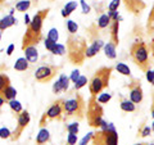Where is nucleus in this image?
<instances>
[{"mask_svg": "<svg viewBox=\"0 0 154 145\" xmlns=\"http://www.w3.org/2000/svg\"><path fill=\"white\" fill-rule=\"evenodd\" d=\"M152 132V127H149V126H145V125H143V126L140 127V130L137 131L139 134V136H141V137H146L149 136Z\"/></svg>", "mask_w": 154, "mask_h": 145, "instance_id": "7c9ffc66", "label": "nucleus"}, {"mask_svg": "<svg viewBox=\"0 0 154 145\" xmlns=\"http://www.w3.org/2000/svg\"><path fill=\"white\" fill-rule=\"evenodd\" d=\"M128 91H130V100L134 104H140L144 98L141 81L137 79H132V81L128 84Z\"/></svg>", "mask_w": 154, "mask_h": 145, "instance_id": "9b49d317", "label": "nucleus"}, {"mask_svg": "<svg viewBox=\"0 0 154 145\" xmlns=\"http://www.w3.org/2000/svg\"><path fill=\"white\" fill-rule=\"evenodd\" d=\"M80 3H81V7H82V13H84V14L90 13V7L85 3V0H80Z\"/></svg>", "mask_w": 154, "mask_h": 145, "instance_id": "37998d69", "label": "nucleus"}, {"mask_svg": "<svg viewBox=\"0 0 154 145\" xmlns=\"http://www.w3.org/2000/svg\"><path fill=\"white\" fill-rule=\"evenodd\" d=\"M145 73H146V80L150 82L152 85H154V71H150V69H149L148 72H145Z\"/></svg>", "mask_w": 154, "mask_h": 145, "instance_id": "79ce46f5", "label": "nucleus"}, {"mask_svg": "<svg viewBox=\"0 0 154 145\" xmlns=\"http://www.w3.org/2000/svg\"><path fill=\"white\" fill-rule=\"evenodd\" d=\"M146 145H154V144H146Z\"/></svg>", "mask_w": 154, "mask_h": 145, "instance_id": "6e6d98bb", "label": "nucleus"}, {"mask_svg": "<svg viewBox=\"0 0 154 145\" xmlns=\"http://www.w3.org/2000/svg\"><path fill=\"white\" fill-rule=\"evenodd\" d=\"M49 139H50L49 130L42 127L40 131H38L37 136H36V145H46V143L49 141Z\"/></svg>", "mask_w": 154, "mask_h": 145, "instance_id": "2eb2a0df", "label": "nucleus"}, {"mask_svg": "<svg viewBox=\"0 0 154 145\" xmlns=\"http://www.w3.org/2000/svg\"><path fill=\"white\" fill-rule=\"evenodd\" d=\"M8 86H11V79H9V76L0 73V95H2V93Z\"/></svg>", "mask_w": 154, "mask_h": 145, "instance_id": "393cba45", "label": "nucleus"}, {"mask_svg": "<svg viewBox=\"0 0 154 145\" xmlns=\"http://www.w3.org/2000/svg\"><path fill=\"white\" fill-rule=\"evenodd\" d=\"M60 91H63V89H62V85H60L59 80H58L54 84V86H53V93H54V94H59Z\"/></svg>", "mask_w": 154, "mask_h": 145, "instance_id": "a19ab883", "label": "nucleus"}, {"mask_svg": "<svg viewBox=\"0 0 154 145\" xmlns=\"http://www.w3.org/2000/svg\"><path fill=\"white\" fill-rule=\"evenodd\" d=\"M58 37H59V35H58V31L55 30V28H51V30L49 31V33H48V39L54 42H58Z\"/></svg>", "mask_w": 154, "mask_h": 145, "instance_id": "f704fd0d", "label": "nucleus"}, {"mask_svg": "<svg viewBox=\"0 0 154 145\" xmlns=\"http://www.w3.org/2000/svg\"><path fill=\"white\" fill-rule=\"evenodd\" d=\"M86 101L81 94H76L73 98L64 100V117H75L77 119H84L86 114Z\"/></svg>", "mask_w": 154, "mask_h": 145, "instance_id": "0eeeda50", "label": "nucleus"}, {"mask_svg": "<svg viewBox=\"0 0 154 145\" xmlns=\"http://www.w3.org/2000/svg\"><path fill=\"white\" fill-rule=\"evenodd\" d=\"M116 69L118 71V73H121L123 76H130L131 75V71H130L128 66H126L125 63H117L116 64Z\"/></svg>", "mask_w": 154, "mask_h": 145, "instance_id": "bb28decb", "label": "nucleus"}, {"mask_svg": "<svg viewBox=\"0 0 154 145\" xmlns=\"http://www.w3.org/2000/svg\"><path fill=\"white\" fill-rule=\"evenodd\" d=\"M0 109H2V108H0Z\"/></svg>", "mask_w": 154, "mask_h": 145, "instance_id": "4d7b16f0", "label": "nucleus"}, {"mask_svg": "<svg viewBox=\"0 0 154 145\" xmlns=\"http://www.w3.org/2000/svg\"><path fill=\"white\" fill-rule=\"evenodd\" d=\"M2 96H3L4 99H5V101H11V100H13V99H16V96H17V90L11 85V86H8V88L2 93Z\"/></svg>", "mask_w": 154, "mask_h": 145, "instance_id": "6ab92c4d", "label": "nucleus"}, {"mask_svg": "<svg viewBox=\"0 0 154 145\" xmlns=\"http://www.w3.org/2000/svg\"><path fill=\"white\" fill-rule=\"evenodd\" d=\"M66 48L67 57L72 64H84V62L86 60V50H88V41L85 37L79 35H68Z\"/></svg>", "mask_w": 154, "mask_h": 145, "instance_id": "f03ea898", "label": "nucleus"}, {"mask_svg": "<svg viewBox=\"0 0 154 145\" xmlns=\"http://www.w3.org/2000/svg\"><path fill=\"white\" fill-rule=\"evenodd\" d=\"M119 107H121L123 112H135L136 110V104H134L128 99H122L121 103H119Z\"/></svg>", "mask_w": 154, "mask_h": 145, "instance_id": "aec40b11", "label": "nucleus"}, {"mask_svg": "<svg viewBox=\"0 0 154 145\" xmlns=\"http://www.w3.org/2000/svg\"><path fill=\"white\" fill-rule=\"evenodd\" d=\"M30 121H31V116L27 110H22V112L17 116V126L14 128V131L12 132V136H11V139L13 141H16V140H18L21 137L23 130L30 125Z\"/></svg>", "mask_w": 154, "mask_h": 145, "instance_id": "9d476101", "label": "nucleus"}, {"mask_svg": "<svg viewBox=\"0 0 154 145\" xmlns=\"http://www.w3.org/2000/svg\"><path fill=\"white\" fill-rule=\"evenodd\" d=\"M64 116V99H58L53 103L49 108L46 109V112L41 116L40 118V127H45V125L48 121H53V119H63Z\"/></svg>", "mask_w": 154, "mask_h": 145, "instance_id": "6e6552de", "label": "nucleus"}, {"mask_svg": "<svg viewBox=\"0 0 154 145\" xmlns=\"http://www.w3.org/2000/svg\"><path fill=\"white\" fill-rule=\"evenodd\" d=\"M152 117L154 118V107H152Z\"/></svg>", "mask_w": 154, "mask_h": 145, "instance_id": "09e8293b", "label": "nucleus"}, {"mask_svg": "<svg viewBox=\"0 0 154 145\" xmlns=\"http://www.w3.org/2000/svg\"><path fill=\"white\" fill-rule=\"evenodd\" d=\"M59 82L62 85V89H63V91H67L69 88V77H67L66 75H60L59 76Z\"/></svg>", "mask_w": 154, "mask_h": 145, "instance_id": "c85d7f7f", "label": "nucleus"}, {"mask_svg": "<svg viewBox=\"0 0 154 145\" xmlns=\"http://www.w3.org/2000/svg\"><path fill=\"white\" fill-rule=\"evenodd\" d=\"M152 131H154V122H153V126H152Z\"/></svg>", "mask_w": 154, "mask_h": 145, "instance_id": "603ef678", "label": "nucleus"}, {"mask_svg": "<svg viewBox=\"0 0 154 145\" xmlns=\"http://www.w3.org/2000/svg\"><path fill=\"white\" fill-rule=\"evenodd\" d=\"M79 79H80V71H79V69H75L73 72H72V76H71L69 80H72L73 82H76Z\"/></svg>", "mask_w": 154, "mask_h": 145, "instance_id": "c03bdc74", "label": "nucleus"}, {"mask_svg": "<svg viewBox=\"0 0 154 145\" xmlns=\"http://www.w3.org/2000/svg\"><path fill=\"white\" fill-rule=\"evenodd\" d=\"M14 25H17V19L14 18L13 16H5L0 19V31H5L7 28L12 27Z\"/></svg>", "mask_w": 154, "mask_h": 145, "instance_id": "f3484780", "label": "nucleus"}, {"mask_svg": "<svg viewBox=\"0 0 154 145\" xmlns=\"http://www.w3.org/2000/svg\"><path fill=\"white\" fill-rule=\"evenodd\" d=\"M0 40H2V31H0Z\"/></svg>", "mask_w": 154, "mask_h": 145, "instance_id": "864d4df0", "label": "nucleus"}, {"mask_svg": "<svg viewBox=\"0 0 154 145\" xmlns=\"http://www.w3.org/2000/svg\"><path fill=\"white\" fill-rule=\"evenodd\" d=\"M96 99H98V101L100 104H104V103H108V101L112 99V95L110 94H102V95L96 96Z\"/></svg>", "mask_w": 154, "mask_h": 145, "instance_id": "72a5a7b5", "label": "nucleus"}, {"mask_svg": "<svg viewBox=\"0 0 154 145\" xmlns=\"http://www.w3.org/2000/svg\"><path fill=\"white\" fill-rule=\"evenodd\" d=\"M88 84V77L86 76H80V79L75 82V90H80Z\"/></svg>", "mask_w": 154, "mask_h": 145, "instance_id": "cd10ccee", "label": "nucleus"}, {"mask_svg": "<svg viewBox=\"0 0 154 145\" xmlns=\"http://www.w3.org/2000/svg\"><path fill=\"white\" fill-rule=\"evenodd\" d=\"M3 2H5V0H0V4H2V3H3Z\"/></svg>", "mask_w": 154, "mask_h": 145, "instance_id": "5fc2aeb1", "label": "nucleus"}, {"mask_svg": "<svg viewBox=\"0 0 154 145\" xmlns=\"http://www.w3.org/2000/svg\"><path fill=\"white\" fill-rule=\"evenodd\" d=\"M8 104H9V108L12 109V112L16 113V116H18V114L23 110V109H22V104L19 103L18 100H16V99H13V100H11V101H8Z\"/></svg>", "mask_w": 154, "mask_h": 145, "instance_id": "b1692460", "label": "nucleus"}, {"mask_svg": "<svg viewBox=\"0 0 154 145\" xmlns=\"http://www.w3.org/2000/svg\"><path fill=\"white\" fill-rule=\"evenodd\" d=\"M135 145H146L145 143H140V144H135Z\"/></svg>", "mask_w": 154, "mask_h": 145, "instance_id": "3c124183", "label": "nucleus"}, {"mask_svg": "<svg viewBox=\"0 0 154 145\" xmlns=\"http://www.w3.org/2000/svg\"><path fill=\"white\" fill-rule=\"evenodd\" d=\"M51 53L54 55H64V53H67L66 51V46L64 45H60V44H57L54 46V49L51 50Z\"/></svg>", "mask_w": 154, "mask_h": 145, "instance_id": "2f4dec72", "label": "nucleus"}, {"mask_svg": "<svg viewBox=\"0 0 154 145\" xmlns=\"http://www.w3.org/2000/svg\"><path fill=\"white\" fill-rule=\"evenodd\" d=\"M76 143H77V135L68 134V136H67V145H75Z\"/></svg>", "mask_w": 154, "mask_h": 145, "instance_id": "58836bf2", "label": "nucleus"}, {"mask_svg": "<svg viewBox=\"0 0 154 145\" xmlns=\"http://www.w3.org/2000/svg\"><path fill=\"white\" fill-rule=\"evenodd\" d=\"M58 44V42H54V41H51V40H49V39H45V48H46V50H49V51H51L53 49H54V46Z\"/></svg>", "mask_w": 154, "mask_h": 145, "instance_id": "ea45409f", "label": "nucleus"}, {"mask_svg": "<svg viewBox=\"0 0 154 145\" xmlns=\"http://www.w3.org/2000/svg\"><path fill=\"white\" fill-rule=\"evenodd\" d=\"M28 66H30V63H28V60L26 58H19L16 63H14V69L23 72V71L28 69Z\"/></svg>", "mask_w": 154, "mask_h": 145, "instance_id": "5701e85b", "label": "nucleus"}, {"mask_svg": "<svg viewBox=\"0 0 154 145\" xmlns=\"http://www.w3.org/2000/svg\"><path fill=\"white\" fill-rule=\"evenodd\" d=\"M113 72V67H100L89 81V91L91 96H98L104 89L109 86V80Z\"/></svg>", "mask_w": 154, "mask_h": 145, "instance_id": "7ed1b4c3", "label": "nucleus"}, {"mask_svg": "<svg viewBox=\"0 0 154 145\" xmlns=\"http://www.w3.org/2000/svg\"><path fill=\"white\" fill-rule=\"evenodd\" d=\"M130 57L143 72H148L150 69V62H149V46L144 41L134 42L130 48Z\"/></svg>", "mask_w": 154, "mask_h": 145, "instance_id": "39448f33", "label": "nucleus"}, {"mask_svg": "<svg viewBox=\"0 0 154 145\" xmlns=\"http://www.w3.org/2000/svg\"><path fill=\"white\" fill-rule=\"evenodd\" d=\"M76 8H77V3H76V2H69V3H67L66 7L63 8V11H62V17H63V18H68L71 14H72V12H73Z\"/></svg>", "mask_w": 154, "mask_h": 145, "instance_id": "412c9836", "label": "nucleus"}, {"mask_svg": "<svg viewBox=\"0 0 154 145\" xmlns=\"http://www.w3.org/2000/svg\"><path fill=\"white\" fill-rule=\"evenodd\" d=\"M152 107H154V93H153V104H152Z\"/></svg>", "mask_w": 154, "mask_h": 145, "instance_id": "8fccbe9b", "label": "nucleus"}, {"mask_svg": "<svg viewBox=\"0 0 154 145\" xmlns=\"http://www.w3.org/2000/svg\"><path fill=\"white\" fill-rule=\"evenodd\" d=\"M30 22H31V19H30V17H28L27 14H26V16H25V25L28 26V25H30Z\"/></svg>", "mask_w": 154, "mask_h": 145, "instance_id": "de8ad7c7", "label": "nucleus"}, {"mask_svg": "<svg viewBox=\"0 0 154 145\" xmlns=\"http://www.w3.org/2000/svg\"><path fill=\"white\" fill-rule=\"evenodd\" d=\"M110 22H112V21H110V18H109L108 14H102V16L99 17V19H98L96 26H98L99 30H103V28H107L109 26Z\"/></svg>", "mask_w": 154, "mask_h": 145, "instance_id": "4be33fe9", "label": "nucleus"}, {"mask_svg": "<svg viewBox=\"0 0 154 145\" xmlns=\"http://www.w3.org/2000/svg\"><path fill=\"white\" fill-rule=\"evenodd\" d=\"M103 46H104V44H103V41L100 40V39L93 41L90 44V46H88V50H86V58H93V57H95L100 51V49H102Z\"/></svg>", "mask_w": 154, "mask_h": 145, "instance_id": "f8f14e48", "label": "nucleus"}, {"mask_svg": "<svg viewBox=\"0 0 154 145\" xmlns=\"http://www.w3.org/2000/svg\"><path fill=\"white\" fill-rule=\"evenodd\" d=\"M23 51H25V58L28 60V63H36L38 59V53H37L36 46H30Z\"/></svg>", "mask_w": 154, "mask_h": 145, "instance_id": "dca6fc26", "label": "nucleus"}, {"mask_svg": "<svg viewBox=\"0 0 154 145\" xmlns=\"http://www.w3.org/2000/svg\"><path fill=\"white\" fill-rule=\"evenodd\" d=\"M125 3H126V7L135 14L140 13L145 8V4L141 0H125Z\"/></svg>", "mask_w": 154, "mask_h": 145, "instance_id": "ddd939ff", "label": "nucleus"}, {"mask_svg": "<svg viewBox=\"0 0 154 145\" xmlns=\"http://www.w3.org/2000/svg\"><path fill=\"white\" fill-rule=\"evenodd\" d=\"M93 134H94V132H89L88 135H85L84 139L80 141V145H88V144L91 141V139H93Z\"/></svg>", "mask_w": 154, "mask_h": 145, "instance_id": "4c0bfd02", "label": "nucleus"}, {"mask_svg": "<svg viewBox=\"0 0 154 145\" xmlns=\"http://www.w3.org/2000/svg\"><path fill=\"white\" fill-rule=\"evenodd\" d=\"M60 67L59 66H53V64H46L41 66L35 71V80L40 84H46L50 82L54 77L58 75Z\"/></svg>", "mask_w": 154, "mask_h": 145, "instance_id": "1a4fd4ad", "label": "nucleus"}, {"mask_svg": "<svg viewBox=\"0 0 154 145\" xmlns=\"http://www.w3.org/2000/svg\"><path fill=\"white\" fill-rule=\"evenodd\" d=\"M93 145H118V134L112 123L104 121L102 127L93 134Z\"/></svg>", "mask_w": 154, "mask_h": 145, "instance_id": "20e7f679", "label": "nucleus"}, {"mask_svg": "<svg viewBox=\"0 0 154 145\" xmlns=\"http://www.w3.org/2000/svg\"><path fill=\"white\" fill-rule=\"evenodd\" d=\"M49 12V8L41 9V11L36 12V14L32 17L22 39V50H25L30 46H36L42 40V25H44V21L48 17Z\"/></svg>", "mask_w": 154, "mask_h": 145, "instance_id": "f257e3e1", "label": "nucleus"}, {"mask_svg": "<svg viewBox=\"0 0 154 145\" xmlns=\"http://www.w3.org/2000/svg\"><path fill=\"white\" fill-rule=\"evenodd\" d=\"M11 136H12V132L9 128H5V127L0 128V139H11Z\"/></svg>", "mask_w": 154, "mask_h": 145, "instance_id": "c9c22d12", "label": "nucleus"}, {"mask_svg": "<svg viewBox=\"0 0 154 145\" xmlns=\"http://www.w3.org/2000/svg\"><path fill=\"white\" fill-rule=\"evenodd\" d=\"M150 51H152V55L154 57V37H153V40L150 42Z\"/></svg>", "mask_w": 154, "mask_h": 145, "instance_id": "49530a36", "label": "nucleus"}, {"mask_svg": "<svg viewBox=\"0 0 154 145\" xmlns=\"http://www.w3.org/2000/svg\"><path fill=\"white\" fill-rule=\"evenodd\" d=\"M116 46L112 41H109L108 44L104 45V51H105V57L108 58V59H114L116 55H117V53H116Z\"/></svg>", "mask_w": 154, "mask_h": 145, "instance_id": "a211bd4d", "label": "nucleus"}, {"mask_svg": "<svg viewBox=\"0 0 154 145\" xmlns=\"http://www.w3.org/2000/svg\"><path fill=\"white\" fill-rule=\"evenodd\" d=\"M119 4H121V0H113L108 7V12H117Z\"/></svg>", "mask_w": 154, "mask_h": 145, "instance_id": "e433bc0d", "label": "nucleus"}, {"mask_svg": "<svg viewBox=\"0 0 154 145\" xmlns=\"http://www.w3.org/2000/svg\"><path fill=\"white\" fill-rule=\"evenodd\" d=\"M67 30H68L69 35H76L77 30H79V26L73 21H67Z\"/></svg>", "mask_w": 154, "mask_h": 145, "instance_id": "c756f323", "label": "nucleus"}, {"mask_svg": "<svg viewBox=\"0 0 154 145\" xmlns=\"http://www.w3.org/2000/svg\"><path fill=\"white\" fill-rule=\"evenodd\" d=\"M31 7V2L30 0H21L16 4V9L18 12H27Z\"/></svg>", "mask_w": 154, "mask_h": 145, "instance_id": "a878e982", "label": "nucleus"}, {"mask_svg": "<svg viewBox=\"0 0 154 145\" xmlns=\"http://www.w3.org/2000/svg\"><path fill=\"white\" fill-rule=\"evenodd\" d=\"M79 130H80V125L79 122H73L67 126V131H68V134H73V135H77L79 134Z\"/></svg>", "mask_w": 154, "mask_h": 145, "instance_id": "473e14b6", "label": "nucleus"}, {"mask_svg": "<svg viewBox=\"0 0 154 145\" xmlns=\"http://www.w3.org/2000/svg\"><path fill=\"white\" fill-rule=\"evenodd\" d=\"M119 21H113L112 22V27H110V41L113 42L116 46L119 45Z\"/></svg>", "mask_w": 154, "mask_h": 145, "instance_id": "4468645a", "label": "nucleus"}, {"mask_svg": "<svg viewBox=\"0 0 154 145\" xmlns=\"http://www.w3.org/2000/svg\"><path fill=\"white\" fill-rule=\"evenodd\" d=\"M13 50H14V44H11L8 46V50H7V55H9L11 57L12 55V53H13Z\"/></svg>", "mask_w": 154, "mask_h": 145, "instance_id": "a18cd8bd", "label": "nucleus"}, {"mask_svg": "<svg viewBox=\"0 0 154 145\" xmlns=\"http://www.w3.org/2000/svg\"><path fill=\"white\" fill-rule=\"evenodd\" d=\"M103 114H104L103 105L98 101L96 96L90 95V98L88 100V107H86V118H88L89 126L99 130L104 123Z\"/></svg>", "mask_w": 154, "mask_h": 145, "instance_id": "423d86ee", "label": "nucleus"}]
</instances>
